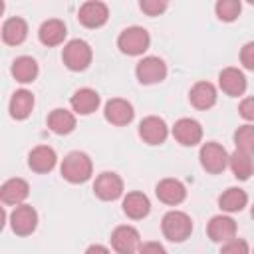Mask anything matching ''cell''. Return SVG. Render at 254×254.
<instances>
[{"mask_svg":"<svg viewBox=\"0 0 254 254\" xmlns=\"http://www.w3.org/2000/svg\"><path fill=\"white\" fill-rule=\"evenodd\" d=\"M30 194V185L24 179H8L0 187V200L8 206H20Z\"/></svg>","mask_w":254,"mask_h":254,"instance_id":"obj_16","label":"cell"},{"mask_svg":"<svg viewBox=\"0 0 254 254\" xmlns=\"http://www.w3.org/2000/svg\"><path fill=\"white\" fill-rule=\"evenodd\" d=\"M137 254H167V250L159 242H143Z\"/></svg>","mask_w":254,"mask_h":254,"instance_id":"obj_35","label":"cell"},{"mask_svg":"<svg viewBox=\"0 0 254 254\" xmlns=\"http://www.w3.org/2000/svg\"><path fill=\"white\" fill-rule=\"evenodd\" d=\"M228 157H230V155L226 153V149H224L220 143H216V141L204 143V145L200 147V153H198V159H200L202 169H204L206 173H210V175L222 173V171L226 169V165H228Z\"/></svg>","mask_w":254,"mask_h":254,"instance_id":"obj_5","label":"cell"},{"mask_svg":"<svg viewBox=\"0 0 254 254\" xmlns=\"http://www.w3.org/2000/svg\"><path fill=\"white\" fill-rule=\"evenodd\" d=\"M173 137L183 147H192V145L200 143V139H202V127H200V123L196 119L183 117V119H179L173 125Z\"/></svg>","mask_w":254,"mask_h":254,"instance_id":"obj_12","label":"cell"},{"mask_svg":"<svg viewBox=\"0 0 254 254\" xmlns=\"http://www.w3.org/2000/svg\"><path fill=\"white\" fill-rule=\"evenodd\" d=\"M167 2L165 0H141L139 2V8L147 14V16H159L167 10Z\"/></svg>","mask_w":254,"mask_h":254,"instance_id":"obj_32","label":"cell"},{"mask_svg":"<svg viewBox=\"0 0 254 254\" xmlns=\"http://www.w3.org/2000/svg\"><path fill=\"white\" fill-rule=\"evenodd\" d=\"M250 216L254 218V204H252V208H250Z\"/></svg>","mask_w":254,"mask_h":254,"instance_id":"obj_37","label":"cell"},{"mask_svg":"<svg viewBox=\"0 0 254 254\" xmlns=\"http://www.w3.org/2000/svg\"><path fill=\"white\" fill-rule=\"evenodd\" d=\"M93 192L101 200H115L123 194V179L117 173L105 171V173L97 175V179L93 183Z\"/></svg>","mask_w":254,"mask_h":254,"instance_id":"obj_9","label":"cell"},{"mask_svg":"<svg viewBox=\"0 0 254 254\" xmlns=\"http://www.w3.org/2000/svg\"><path fill=\"white\" fill-rule=\"evenodd\" d=\"M101 103V97L91 87H81L69 97V105L77 115H91Z\"/></svg>","mask_w":254,"mask_h":254,"instance_id":"obj_18","label":"cell"},{"mask_svg":"<svg viewBox=\"0 0 254 254\" xmlns=\"http://www.w3.org/2000/svg\"><path fill=\"white\" fill-rule=\"evenodd\" d=\"M149 44H151V36L141 26H129L117 38V48L127 56H141L143 52H147Z\"/></svg>","mask_w":254,"mask_h":254,"instance_id":"obj_4","label":"cell"},{"mask_svg":"<svg viewBox=\"0 0 254 254\" xmlns=\"http://www.w3.org/2000/svg\"><path fill=\"white\" fill-rule=\"evenodd\" d=\"M48 127L54 133H58V135H67V133H71L75 129V115L71 111H67V109L58 107V109L50 111V115H48Z\"/></svg>","mask_w":254,"mask_h":254,"instance_id":"obj_26","label":"cell"},{"mask_svg":"<svg viewBox=\"0 0 254 254\" xmlns=\"http://www.w3.org/2000/svg\"><path fill=\"white\" fill-rule=\"evenodd\" d=\"M38 62L30 56H20L12 62V75L20 83H32L38 77Z\"/></svg>","mask_w":254,"mask_h":254,"instance_id":"obj_25","label":"cell"},{"mask_svg":"<svg viewBox=\"0 0 254 254\" xmlns=\"http://www.w3.org/2000/svg\"><path fill=\"white\" fill-rule=\"evenodd\" d=\"M163 236L171 242H185L192 232V220L183 210H169L161 220Z\"/></svg>","mask_w":254,"mask_h":254,"instance_id":"obj_2","label":"cell"},{"mask_svg":"<svg viewBox=\"0 0 254 254\" xmlns=\"http://www.w3.org/2000/svg\"><path fill=\"white\" fill-rule=\"evenodd\" d=\"M121 206H123V212L133 220H141L151 212V202H149L147 194H143L139 190L127 192Z\"/></svg>","mask_w":254,"mask_h":254,"instance_id":"obj_21","label":"cell"},{"mask_svg":"<svg viewBox=\"0 0 254 254\" xmlns=\"http://www.w3.org/2000/svg\"><path fill=\"white\" fill-rule=\"evenodd\" d=\"M135 75H137L139 83H143V85L161 83L167 77V64L157 56H147L137 64Z\"/></svg>","mask_w":254,"mask_h":254,"instance_id":"obj_6","label":"cell"},{"mask_svg":"<svg viewBox=\"0 0 254 254\" xmlns=\"http://www.w3.org/2000/svg\"><path fill=\"white\" fill-rule=\"evenodd\" d=\"M85 254H111V250L103 244H91V246H87Z\"/></svg>","mask_w":254,"mask_h":254,"instance_id":"obj_36","label":"cell"},{"mask_svg":"<svg viewBox=\"0 0 254 254\" xmlns=\"http://www.w3.org/2000/svg\"><path fill=\"white\" fill-rule=\"evenodd\" d=\"M10 226H12L14 234L30 236L36 230V226H38V212H36V208L30 206V204L14 206V210L10 212Z\"/></svg>","mask_w":254,"mask_h":254,"instance_id":"obj_8","label":"cell"},{"mask_svg":"<svg viewBox=\"0 0 254 254\" xmlns=\"http://www.w3.org/2000/svg\"><path fill=\"white\" fill-rule=\"evenodd\" d=\"M111 246L117 254H135L141 248V236L137 228L121 224L111 232Z\"/></svg>","mask_w":254,"mask_h":254,"instance_id":"obj_7","label":"cell"},{"mask_svg":"<svg viewBox=\"0 0 254 254\" xmlns=\"http://www.w3.org/2000/svg\"><path fill=\"white\" fill-rule=\"evenodd\" d=\"M107 18H109V8L105 2H99V0L83 2L77 12V20L85 28H101L107 22Z\"/></svg>","mask_w":254,"mask_h":254,"instance_id":"obj_10","label":"cell"},{"mask_svg":"<svg viewBox=\"0 0 254 254\" xmlns=\"http://www.w3.org/2000/svg\"><path fill=\"white\" fill-rule=\"evenodd\" d=\"M65 36H67V28H65V24H64L62 20H58V18L46 20V22L40 26V30H38L40 42H42L44 46H48V48L60 46V44L65 40Z\"/></svg>","mask_w":254,"mask_h":254,"instance_id":"obj_20","label":"cell"},{"mask_svg":"<svg viewBox=\"0 0 254 254\" xmlns=\"http://www.w3.org/2000/svg\"><path fill=\"white\" fill-rule=\"evenodd\" d=\"M167 135H169V127L157 115H149L139 123V137L147 145H161V143H165Z\"/></svg>","mask_w":254,"mask_h":254,"instance_id":"obj_11","label":"cell"},{"mask_svg":"<svg viewBox=\"0 0 254 254\" xmlns=\"http://www.w3.org/2000/svg\"><path fill=\"white\" fill-rule=\"evenodd\" d=\"M103 115L105 119L111 123V125H117V127H123V125H129L133 121V105L127 101V99H121V97H113L105 103V109H103Z\"/></svg>","mask_w":254,"mask_h":254,"instance_id":"obj_14","label":"cell"},{"mask_svg":"<svg viewBox=\"0 0 254 254\" xmlns=\"http://www.w3.org/2000/svg\"><path fill=\"white\" fill-rule=\"evenodd\" d=\"M58 163V155L48 145H38L28 155V167L34 173H50Z\"/></svg>","mask_w":254,"mask_h":254,"instance_id":"obj_19","label":"cell"},{"mask_svg":"<svg viewBox=\"0 0 254 254\" xmlns=\"http://www.w3.org/2000/svg\"><path fill=\"white\" fill-rule=\"evenodd\" d=\"M214 10H216V16L222 22H234L240 16L242 4H240V0H218Z\"/></svg>","mask_w":254,"mask_h":254,"instance_id":"obj_30","label":"cell"},{"mask_svg":"<svg viewBox=\"0 0 254 254\" xmlns=\"http://www.w3.org/2000/svg\"><path fill=\"white\" fill-rule=\"evenodd\" d=\"M206 234L212 242H228L232 238H236V222L234 218L226 216V214H216L208 220L206 224Z\"/></svg>","mask_w":254,"mask_h":254,"instance_id":"obj_13","label":"cell"},{"mask_svg":"<svg viewBox=\"0 0 254 254\" xmlns=\"http://www.w3.org/2000/svg\"><path fill=\"white\" fill-rule=\"evenodd\" d=\"M28 36V24L24 18L14 16L2 24V40L8 46H20Z\"/></svg>","mask_w":254,"mask_h":254,"instance_id":"obj_23","label":"cell"},{"mask_svg":"<svg viewBox=\"0 0 254 254\" xmlns=\"http://www.w3.org/2000/svg\"><path fill=\"white\" fill-rule=\"evenodd\" d=\"M240 64L246 69L254 71V42H248V44L242 46V50H240Z\"/></svg>","mask_w":254,"mask_h":254,"instance_id":"obj_33","label":"cell"},{"mask_svg":"<svg viewBox=\"0 0 254 254\" xmlns=\"http://www.w3.org/2000/svg\"><path fill=\"white\" fill-rule=\"evenodd\" d=\"M155 194H157V198L161 202H165L169 206H177L187 198V189L177 179H163V181L157 183Z\"/></svg>","mask_w":254,"mask_h":254,"instance_id":"obj_15","label":"cell"},{"mask_svg":"<svg viewBox=\"0 0 254 254\" xmlns=\"http://www.w3.org/2000/svg\"><path fill=\"white\" fill-rule=\"evenodd\" d=\"M91 58H93V52H91V46L85 42V40H69L64 50H62V60L65 64L67 69L71 71H83L89 67L91 64Z\"/></svg>","mask_w":254,"mask_h":254,"instance_id":"obj_3","label":"cell"},{"mask_svg":"<svg viewBox=\"0 0 254 254\" xmlns=\"http://www.w3.org/2000/svg\"><path fill=\"white\" fill-rule=\"evenodd\" d=\"M252 254H254V252H252Z\"/></svg>","mask_w":254,"mask_h":254,"instance_id":"obj_38","label":"cell"},{"mask_svg":"<svg viewBox=\"0 0 254 254\" xmlns=\"http://www.w3.org/2000/svg\"><path fill=\"white\" fill-rule=\"evenodd\" d=\"M246 202H248V194L238 187H230L218 196V206L224 212H240L246 206Z\"/></svg>","mask_w":254,"mask_h":254,"instance_id":"obj_28","label":"cell"},{"mask_svg":"<svg viewBox=\"0 0 254 254\" xmlns=\"http://www.w3.org/2000/svg\"><path fill=\"white\" fill-rule=\"evenodd\" d=\"M189 99L196 109H210L216 103V87L210 81H196L189 91Z\"/></svg>","mask_w":254,"mask_h":254,"instance_id":"obj_22","label":"cell"},{"mask_svg":"<svg viewBox=\"0 0 254 254\" xmlns=\"http://www.w3.org/2000/svg\"><path fill=\"white\" fill-rule=\"evenodd\" d=\"M228 167H230L232 175H234L238 181H248V179L254 175V161H252V155L242 153V151H238V149L228 157Z\"/></svg>","mask_w":254,"mask_h":254,"instance_id":"obj_27","label":"cell"},{"mask_svg":"<svg viewBox=\"0 0 254 254\" xmlns=\"http://www.w3.org/2000/svg\"><path fill=\"white\" fill-rule=\"evenodd\" d=\"M234 145L238 151L254 155V125L246 123L234 131Z\"/></svg>","mask_w":254,"mask_h":254,"instance_id":"obj_29","label":"cell"},{"mask_svg":"<svg viewBox=\"0 0 254 254\" xmlns=\"http://www.w3.org/2000/svg\"><path fill=\"white\" fill-rule=\"evenodd\" d=\"M8 109H10V115L14 119H18V121L28 119L30 113H32V109H34V95H32V91H28V89L14 91L12 97H10Z\"/></svg>","mask_w":254,"mask_h":254,"instance_id":"obj_24","label":"cell"},{"mask_svg":"<svg viewBox=\"0 0 254 254\" xmlns=\"http://www.w3.org/2000/svg\"><path fill=\"white\" fill-rule=\"evenodd\" d=\"M220 254H250V248H248V242L246 240L232 238V240H228V242L222 244Z\"/></svg>","mask_w":254,"mask_h":254,"instance_id":"obj_31","label":"cell"},{"mask_svg":"<svg viewBox=\"0 0 254 254\" xmlns=\"http://www.w3.org/2000/svg\"><path fill=\"white\" fill-rule=\"evenodd\" d=\"M60 173H62V177L67 183L79 185V183H85V181L91 179L93 163H91L89 155H85L81 151H71V153H67L64 157L62 167H60Z\"/></svg>","mask_w":254,"mask_h":254,"instance_id":"obj_1","label":"cell"},{"mask_svg":"<svg viewBox=\"0 0 254 254\" xmlns=\"http://www.w3.org/2000/svg\"><path fill=\"white\" fill-rule=\"evenodd\" d=\"M238 113L246 121H254V97H244L238 105Z\"/></svg>","mask_w":254,"mask_h":254,"instance_id":"obj_34","label":"cell"},{"mask_svg":"<svg viewBox=\"0 0 254 254\" xmlns=\"http://www.w3.org/2000/svg\"><path fill=\"white\" fill-rule=\"evenodd\" d=\"M220 89L230 97H240L246 91V75L238 67H224L218 73Z\"/></svg>","mask_w":254,"mask_h":254,"instance_id":"obj_17","label":"cell"}]
</instances>
